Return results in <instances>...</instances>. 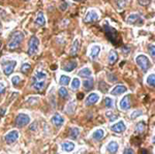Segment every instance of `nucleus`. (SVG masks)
<instances>
[{
	"label": "nucleus",
	"mask_w": 155,
	"mask_h": 154,
	"mask_svg": "<svg viewBox=\"0 0 155 154\" xmlns=\"http://www.w3.org/2000/svg\"><path fill=\"white\" fill-rule=\"evenodd\" d=\"M98 20H99V15L95 9H90V11H88L84 18V21L86 23H93V22H97Z\"/></svg>",
	"instance_id": "7"
},
{
	"label": "nucleus",
	"mask_w": 155,
	"mask_h": 154,
	"mask_svg": "<svg viewBox=\"0 0 155 154\" xmlns=\"http://www.w3.org/2000/svg\"><path fill=\"white\" fill-rule=\"evenodd\" d=\"M35 126H36V124H35V123H34V124H33V125H32V126H31V130H34V127H35ZM35 128H36V127H35Z\"/></svg>",
	"instance_id": "48"
},
{
	"label": "nucleus",
	"mask_w": 155,
	"mask_h": 154,
	"mask_svg": "<svg viewBox=\"0 0 155 154\" xmlns=\"http://www.w3.org/2000/svg\"><path fill=\"white\" fill-rule=\"evenodd\" d=\"M47 78H48V74L46 71L44 70H37L34 74V77L32 79V83H37V82H46Z\"/></svg>",
	"instance_id": "9"
},
{
	"label": "nucleus",
	"mask_w": 155,
	"mask_h": 154,
	"mask_svg": "<svg viewBox=\"0 0 155 154\" xmlns=\"http://www.w3.org/2000/svg\"><path fill=\"white\" fill-rule=\"evenodd\" d=\"M130 106H131L130 95L127 94V95L124 96V97L121 99V101H120V108L123 111H127L128 109H130Z\"/></svg>",
	"instance_id": "10"
},
{
	"label": "nucleus",
	"mask_w": 155,
	"mask_h": 154,
	"mask_svg": "<svg viewBox=\"0 0 155 154\" xmlns=\"http://www.w3.org/2000/svg\"><path fill=\"white\" fill-rule=\"evenodd\" d=\"M68 133H69V136H71V139L76 140V139L80 135V128L79 127H74H74H71V128H69Z\"/></svg>",
	"instance_id": "26"
},
{
	"label": "nucleus",
	"mask_w": 155,
	"mask_h": 154,
	"mask_svg": "<svg viewBox=\"0 0 155 154\" xmlns=\"http://www.w3.org/2000/svg\"><path fill=\"white\" fill-rule=\"evenodd\" d=\"M126 90H127V88L124 85H117L112 89L111 94L112 95H119V94L126 92Z\"/></svg>",
	"instance_id": "15"
},
{
	"label": "nucleus",
	"mask_w": 155,
	"mask_h": 154,
	"mask_svg": "<svg viewBox=\"0 0 155 154\" xmlns=\"http://www.w3.org/2000/svg\"><path fill=\"white\" fill-rule=\"evenodd\" d=\"M145 130H146V123H145L144 121H140V122H137V125H136V133L142 135V133H145Z\"/></svg>",
	"instance_id": "23"
},
{
	"label": "nucleus",
	"mask_w": 155,
	"mask_h": 154,
	"mask_svg": "<svg viewBox=\"0 0 155 154\" xmlns=\"http://www.w3.org/2000/svg\"><path fill=\"white\" fill-rule=\"evenodd\" d=\"M15 123L18 127H24L30 123V117L24 113H20L15 119Z\"/></svg>",
	"instance_id": "5"
},
{
	"label": "nucleus",
	"mask_w": 155,
	"mask_h": 154,
	"mask_svg": "<svg viewBox=\"0 0 155 154\" xmlns=\"http://www.w3.org/2000/svg\"><path fill=\"white\" fill-rule=\"evenodd\" d=\"M136 61H137V64L139 65V67L141 68L143 71H147L149 69L150 60L146 55H143V54L137 55V58H136Z\"/></svg>",
	"instance_id": "3"
},
{
	"label": "nucleus",
	"mask_w": 155,
	"mask_h": 154,
	"mask_svg": "<svg viewBox=\"0 0 155 154\" xmlns=\"http://www.w3.org/2000/svg\"><path fill=\"white\" fill-rule=\"evenodd\" d=\"M101 48L99 46H92L91 47V49H90V58L91 59H96L97 57H98L99 55V53H101Z\"/></svg>",
	"instance_id": "16"
},
{
	"label": "nucleus",
	"mask_w": 155,
	"mask_h": 154,
	"mask_svg": "<svg viewBox=\"0 0 155 154\" xmlns=\"http://www.w3.org/2000/svg\"><path fill=\"white\" fill-rule=\"evenodd\" d=\"M117 60H118V54L115 51H111L109 54V63L114 64Z\"/></svg>",
	"instance_id": "28"
},
{
	"label": "nucleus",
	"mask_w": 155,
	"mask_h": 154,
	"mask_svg": "<svg viewBox=\"0 0 155 154\" xmlns=\"http://www.w3.org/2000/svg\"><path fill=\"white\" fill-rule=\"evenodd\" d=\"M115 2H116V5L119 9H123L126 6L128 0H115Z\"/></svg>",
	"instance_id": "31"
},
{
	"label": "nucleus",
	"mask_w": 155,
	"mask_h": 154,
	"mask_svg": "<svg viewBox=\"0 0 155 154\" xmlns=\"http://www.w3.org/2000/svg\"><path fill=\"white\" fill-rule=\"evenodd\" d=\"M80 51V41L79 39H74V44H71V51H69V55L71 56H76Z\"/></svg>",
	"instance_id": "17"
},
{
	"label": "nucleus",
	"mask_w": 155,
	"mask_h": 154,
	"mask_svg": "<svg viewBox=\"0 0 155 154\" xmlns=\"http://www.w3.org/2000/svg\"><path fill=\"white\" fill-rule=\"evenodd\" d=\"M104 136V129H97L92 133V139L95 141H101Z\"/></svg>",
	"instance_id": "21"
},
{
	"label": "nucleus",
	"mask_w": 155,
	"mask_h": 154,
	"mask_svg": "<svg viewBox=\"0 0 155 154\" xmlns=\"http://www.w3.org/2000/svg\"><path fill=\"white\" fill-rule=\"evenodd\" d=\"M81 86V81H80L79 78H74L72 80V83H71V89L72 90H78Z\"/></svg>",
	"instance_id": "29"
},
{
	"label": "nucleus",
	"mask_w": 155,
	"mask_h": 154,
	"mask_svg": "<svg viewBox=\"0 0 155 154\" xmlns=\"http://www.w3.org/2000/svg\"><path fill=\"white\" fill-rule=\"evenodd\" d=\"M139 2L141 5H147L149 3V0H139Z\"/></svg>",
	"instance_id": "44"
},
{
	"label": "nucleus",
	"mask_w": 155,
	"mask_h": 154,
	"mask_svg": "<svg viewBox=\"0 0 155 154\" xmlns=\"http://www.w3.org/2000/svg\"><path fill=\"white\" fill-rule=\"evenodd\" d=\"M143 114H144V112L142 110H137V111H134V112H132V113H131L130 118L131 119H136V118L139 117V116L143 115Z\"/></svg>",
	"instance_id": "36"
},
{
	"label": "nucleus",
	"mask_w": 155,
	"mask_h": 154,
	"mask_svg": "<svg viewBox=\"0 0 155 154\" xmlns=\"http://www.w3.org/2000/svg\"><path fill=\"white\" fill-rule=\"evenodd\" d=\"M77 65H78L77 61H68L63 65V70L67 71V73H71V71H72L77 67Z\"/></svg>",
	"instance_id": "19"
},
{
	"label": "nucleus",
	"mask_w": 155,
	"mask_h": 154,
	"mask_svg": "<svg viewBox=\"0 0 155 154\" xmlns=\"http://www.w3.org/2000/svg\"><path fill=\"white\" fill-rule=\"evenodd\" d=\"M23 39H24V34L22 33V32H20V31L14 32L11 37V39H9L8 44H7V47H8V49H11V50L17 49L20 44H21L22 41H23Z\"/></svg>",
	"instance_id": "2"
},
{
	"label": "nucleus",
	"mask_w": 155,
	"mask_h": 154,
	"mask_svg": "<svg viewBox=\"0 0 155 154\" xmlns=\"http://www.w3.org/2000/svg\"><path fill=\"white\" fill-rule=\"evenodd\" d=\"M125 129H126V126L123 121H119V122H117L116 124H114V125L111 126V130L114 131V133H123Z\"/></svg>",
	"instance_id": "12"
},
{
	"label": "nucleus",
	"mask_w": 155,
	"mask_h": 154,
	"mask_svg": "<svg viewBox=\"0 0 155 154\" xmlns=\"http://www.w3.org/2000/svg\"><path fill=\"white\" fill-rule=\"evenodd\" d=\"M99 100V95L95 92L93 93H90L88 95V97L86 98V101H85V103H86V106H93L95 105L97 101Z\"/></svg>",
	"instance_id": "11"
},
{
	"label": "nucleus",
	"mask_w": 155,
	"mask_h": 154,
	"mask_svg": "<svg viewBox=\"0 0 155 154\" xmlns=\"http://www.w3.org/2000/svg\"><path fill=\"white\" fill-rule=\"evenodd\" d=\"M30 69H31V65H30L29 63H24L21 67V71L23 74H28L30 71Z\"/></svg>",
	"instance_id": "34"
},
{
	"label": "nucleus",
	"mask_w": 155,
	"mask_h": 154,
	"mask_svg": "<svg viewBox=\"0 0 155 154\" xmlns=\"http://www.w3.org/2000/svg\"><path fill=\"white\" fill-rule=\"evenodd\" d=\"M141 154H148V152H147L146 149H142V150H141Z\"/></svg>",
	"instance_id": "46"
},
{
	"label": "nucleus",
	"mask_w": 155,
	"mask_h": 154,
	"mask_svg": "<svg viewBox=\"0 0 155 154\" xmlns=\"http://www.w3.org/2000/svg\"><path fill=\"white\" fill-rule=\"evenodd\" d=\"M74 1H83V0H74Z\"/></svg>",
	"instance_id": "50"
},
{
	"label": "nucleus",
	"mask_w": 155,
	"mask_h": 154,
	"mask_svg": "<svg viewBox=\"0 0 155 154\" xmlns=\"http://www.w3.org/2000/svg\"><path fill=\"white\" fill-rule=\"evenodd\" d=\"M4 91H5V85H4V83L0 82V94L3 93Z\"/></svg>",
	"instance_id": "42"
},
{
	"label": "nucleus",
	"mask_w": 155,
	"mask_h": 154,
	"mask_svg": "<svg viewBox=\"0 0 155 154\" xmlns=\"http://www.w3.org/2000/svg\"><path fill=\"white\" fill-rule=\"evenodd\" d=\"M58 94H59V96L61 98H67L68 97V91L66 90L65 88H64V87H61V88L59 89L58 90Z\"/></svg>",
	"instance_id": "30"
},
{
	"label": "nucleus",
	"mask_w": 155,
	"mask_h": 154,
	"mask_svg": "<svg viewBox=\"0 0 155 154\" xmlns=\"http://www.w3.org/2000/svg\"><path fill=\"white\" fill-rule=\"evenodd\" d=\"M99 89H101L102 92H107V89H109V86H107L104 82H101V83H99Z\"/></svg>",
	"instance_id": "38"
},
{
	"label": "nucleus",
	"mask_w": 155,
	"mask_h": 154,
	"mask_svg": "<svg viewBox=\"0 0 155 154\" xmlns=\"http://www.w3.org/2000/svg\"><path fill=\"white\" fill-rule=\"evenodd\" d=\"M21 82H22V78L20 76H14L12 78V83L14 84L15 86H18Z\"/></svg>",
	"instance_id": "35"
},
{
	"label": "nucleus",
	"mask_w": 155,
	"mask_h": 154,
	"mask_svg": "<svg viewBox=\"0 0 155 154\" xmlns=\"http://www.w3.org/2000/svg\"><path fill=\"white\" fill-rule=\"evenodd\" d=\"M38 97H30L27 99V103H29L30 105H33V103H35V101H38Z\"/></svg>",
	"instance_id": "40"
},
{
	"label": "nucleus",
	"mask_w": 155,
	"mask_h": 154,
	"mask_svg": "<svg viewBox=\"0 0 155 154\" xmlns=\"http://www.w3.org/2000/svg\"><path fill=\"white\" fill-rule=\"evenodd\" d=\"M38 46H39V41L36 36H31L29 39L28 44V55L32 56L34 54H36L38 52Z\"/></svg>",
	"instance_id": "4"
},
{
	"label": "nucleus",
	"mask_w": 155,
	"mask_h": 154,
	"mask_svg": "<svg viewBox=\"0 0 155 154\" xmlns=\"http://www.w3.org/2000/svg\"><path fill=\"white\" fill-rule=\"evenodd\" d=\"M0 47H1V43H0Z\"/></svg>",
	"instance_id": "51"
},
{
	"label": "nucleus",
	"mask_w": 155,
	"mask_h": 154,
	"mask_svg": "<svg viewBox=\"0 0 155 154\" xmlns=\"http://www.w3.org/2000/svg\"><path fill=\"white\" fill-rule=\"evenodd\" d=\"M104 31L106 33L107 37L109 38V41L115 46H118V44H121V38L119 36V33L114 27L110 26L109 24H104Z\"/></svg>",
	"instance_id": "1"
},
{
	"label": "nucleus",
	"mask_w": 155,
	"mask_h": 154,
	"mask_svg": "<svg viewBox=\"0 0 155 154\" xmlns=\"http://www.w3.org/2000/svg\"><path fill=\"white\" fill-rule=\"evenodd\" d=\"M123 154H134V150L131 148H126V149H124Z\"/></svg>",
	"instance_id": "41"
},
{
	"label": "nucleus",
	"mask_w": 155,
	"mask_h": 154,
	"mask_svg": "<svg viewBox=\"0 0 155 154\" xmlns=\"http://www.w3.org/2000/svg\"><path fill=\"white\" fill-rule=\"evenodd\" d=\"M104 106L109 109H112L114 106V103H113V99L110 98V97H106L104 98Z\"/></svg>",
	"instance_id": "33"
},
{
	"label": "nucleus",
	"mask_w": 155,
	"mask_h": 154,
	"mask_svg": "<svg viewBox=\"0 0 155 154\" xmlns=\"http://www.w3.org/2000/svg\"><path fill=\"white\" fill-rule=\"evenodd\" d=\"M149 53H150V55L154 58V56H155V47H154V44H150V46H149Z\"/></svg>",
	"instance_id": "39"
},
{
	"label": "nucleus",
	"mask_w": 155,
	"mask_h": 154,
	"mask_svg": "<svg viewBox=\"0 0 155 154\" xmlns=\"http://www.w3.org/2000/svg\"><path fill=\"white\" fill-rule=\"evenodd\" d=\"M83 93H79V94H78V98H79V99H82V98H83Z\"/></svg>",
	"instance_id": "47"
},
{
	"label": "nucleus",
	"mask_w": 155,
	"mask_h": 154,
	"mask_svg": "<svg viewBox=\"0 0 155 154\" xmlns=\"http://www.w3.org/2000/svg\"><path fill=\"white\" fill-rule=\"evenodd\" d=\"M91 74H92V71L89 67H84L79 71V77H82V78H89V77H91Z\"/></svg>",
	"instance_id": "25"
},
{
	"label": "nucleus",
	"mask_w": 155,
	"mask_h": 154,
	"mask_svg": "<svg viewBox=\"0 0 155 154\" xmlns=\"http://www.w3.org/2000/svg\"><path fill=\"white\" fill-rule=\"evenodd\" d=\"M52 123H53L56 127H61L64 124V118L62 117L60 114H55L53 117H52Z\"/></svg>",
	"instance_id": "14"
},
{
	"label": "nucleus",
	"mask_w": 155,
	"mask_h": 154,
	"mask_svg": "<svg viewBox=\"0 0 155 154\" xmlns=\"http://www.w3.org/2000/svg\"><path fill=\"white\" fill-rule=\"evenodd\" d=\"M127 23L132 24V25L142 24V19L139 14H131V15H129L128 18H127Z\"/></svg>",
	"instance_id": "13"
},
{
	"label": "nucleus",
	"mask_w": 155,
	"mask_h": 154,
	"mask_svg": "<svg viewBox=\"0 0 155 154\" xmlns=\"http://www.w3.org/2000/svg\"><path fill=\"white\" fill-rule=\"evenodd\" d=\"M107 77H109V80L111 82H116L117 81V78L114 76V74H107Z\"/></svg>",
	"instance_id": "43"
},
{
	"label": "nucleus",
	"mask_w": 155,
	"mask_h": 154,
	"mask_svg": "<svg viewBox=\"0 0 155 154\" xmlns=\"http://www.w3.org/2000/svg\"><path fill=\"white\" fill-rule=\"evenodd\" d=\"M107 151H109V153H112V154H115L118 151L119 149V145L117 142H115V141H111L109 144H107Z\"/></svg>",
	"instance_id": "18"
},
{
	"label": "nucleus",
	"mask_w": 155,
	"mask_h": 154,
	"mask_svg": "<svg viewBox=\"0 0 155 154\" xmlns=\"http://www.w3.org/2000/svg\"><path fill=\"white\" fill-rule=\"evenodd\" d=\"M19 136H20V133H19L18 130H11L5 135V136H4V140H5V142L7 144H12L18 140Z\"/></svg>",
	"instance_id": "8"
},
{
	"label": "nucleus",
	"mask_w": 155,
	"mask_h": 154,
	"mask_svg": "<svg viewBox=\"0 0 155 154\" xmlns=\"http://www.w3.org/2000/svg\"><path fill=\"white\" fill-rule=\"evenodd\" d=\"M35 23L38 25V26H45V25H46V18H45V15L42 14L41 11H39L38 14H37Z\"/></svg>",
	"instance_id": "22"
},
{
	"label": "nucleus",
	"mask_w": 155,
	"mask_h": 154,
	"mask_svg": "<svg viewBox=\"0 0 155 154\" xmlns=\"http://www.w3.org/2000/svg\"><path fill=\"white\" fill-rule=\"evenodd\" d=\"M1 28H2V23L0 22V30H1Z\"/></svg>",
	"instance_id": "49"
},
{
	"label": "nucleus",
	"mask_w": 155,
	"mask_h": 154,
	"mask_svg": "<svg viewBox=\"0 0 155 154\" xmlns=\"http://www.w3.org/2000/svg\"><path fill=\"white\" fill-rule=\"evenodd\" d=\"M66 7H67V2H64V3L63 4H62V5L61 6H60V8H61V11H65V9H66Z\"/></svg>",
	"instance_id": "45"
},
{
	"label": "nucleus",
	"mask_w": 155,
	"mask_h": 154,
	"mask_svg": "<svg viewBox=\"0 0 155 154\" xmlns=\"http://www.w3.org/2000/svg\"><path fill=\"white\" fill-rule=\"evenodd\" d=\"M16 65H17V61H15V60L2 62V69H3V73L5 74L6 76H9V74L14 71Z\"/></svg>",
	"instance_id": "6"
},
{
	"label": "nucleus",
	"mask_w": 155,
	"mask_h": 154,
	"mask_svg": "<svg viewBox=\"0 0 155 154\" xmlns=\"http://www.w3.org/2000/svg\"><path fill=\"white\" fill-rule=\"evenodd\" d=\"M83 85H84V88L85 90H90V89L93 88V85H94V79L89 77L87 78L86 80L83 82Z\"/></svg>",
	"instance_id": "20"
},
{
	"label": "nucleus",
	"mask_w": 155,
	"mask_h": 154,
	"mask_svg": "<svg viewBox=\"0 0 155 154\" xmlns=\"http://www.w3.org/2000/svg\"><path fill=\"white\" fill-rule=\"evenodd\" d=\"M106 116H107V118H109V120H110V121H115L116 119H118V116L115 115V114H113L111 111H110V112H107V113H106Z\"/></svg>",
	"instance_id": "37"
},
{
	"label": "nucleus",
	"mask_w": 155,
	"mask_h": 154,
	"mask_svg": "<svg viewBox=\"0 0 155 154\" xmlns=\"http://www.w3.org/2000/svg\"><path fill=\"white\" fill-rule=\"evenodd\" d=\"M147 84L151 87H154L155 85V74H151L148 76V78H147Z\"/></svg>",
	"instance_id": "32"
},
{
	"label": "nucleus",
	"mask_w": 155,
	"mask_h": 154,
	"mask_svg": "<svg viewBox=\"0 0 155 154\" xmlns=\"http://www.w3.org/2000/svg\"><path fill=\"white\" fill-rule=\"evenodd\" d=\"M59 83H60V85H62V86L68 85V84L71 83V77L65 76V74H62L59 79Z\"/></svg>",
	"instance_id": "27"
},
{
	"label": "nucleus",
	"mask_w": 155,
	"mask_h": 154,
	"mask_svg": "<svg viewBox=\"0 0 155 154\" xmlns=\"http://www.w3.org/2000/svg\"><path fill=\"white\" fill-rule=\"evenodd\" d=\"M61 146H62L63 151H65V152H71L74 149V144L72 142H64V143H62Z\"/></svg>",
	"instance_id": "24"
}]
</instances>
